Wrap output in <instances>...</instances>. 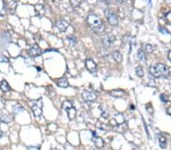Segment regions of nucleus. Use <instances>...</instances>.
Listing matches in <instances>:
<instances>
[{"label": "nucleus", "mask_w": 171, "mask_h": 150, "mask_svg": "<svg viewBox=\"0 0 171 150\" xmlns=\"http://www.w3.org/2000/svg\"><path fill=\"white\" fill-rule=\"evenodd\" d=\"M167 113H168L169 114H170V115H171V107H170V108H168V110H167Z\"/></svg>", "instance_id": "72a5a7b5"}, {"label": "nucleus", "mask_w": 171, "mask_h": 150, "mask_svg": "<svg viewBox=\"0 0 171 150\" xmlns=\"http://www.w3.org/2000/svg\"><path fill=\"white\" fill-rule=\"evenodd\" d=\"M9 62V58H7L6 56H4L3 55H1V54H0V63H2V62Z\"/></svg>", "instance_id": "bb28decb"}, {"label": "nucleus", "mask_w": 171, "mask_h": 150, "mask_svg": "<svg viewBox=\"0 0 171 150\" xmlns=\"http://www.w3.org/2000/svg\"><path fill=\"white\" fill-rule=\"evenodd\" d=\"M82 97L86 102L88 103H92V102L95 101L97 99V95L93 91H88V90H84L82 92Z\"/></svg>", "instance_id": "39448f33"}, {"label": "nucleus", "mask_w": 171, "mask_h": 150, "mask_svg": "<svg viewBox=\"0 0 171 150\" xmlns=\"http://www.w3.org/2000/svg\"><path fill=\"white\" fill-rule=\"evenodd\" d=\"M2 134H3V133H2V130H0V139H1V138H2Z\"/></svg>", "instance_id": "f704fd0d"}, {"label": "nucleus", "mask_w": 171, "mask_h": 150, "mask_svg": "<svg viewBox=\"0 0 171 150\" xmlns=\"http://www.w3.org/2000/svg\"><path fill=\"white\" fill-rule=\"evenodd\" d=\"M28 150H39V148L35 147V146H31V147L28 148Z\"/></svg>", "instance_id": "2f4dec72"}, {"label": "nucleus", "mask_w": 171, "mask_h": 150, "mask_svg": "<svg viewBox=\"0 0 171 150\" xmlns=\"http://www.w3.org/2000/svg\"><path fill=\"white\" fill-rule=\"evenodd\" d=\"M62 107L68 114V117L69 120H73L76 115V109L73 106L72 103L71 101H65L63 104H62Z\"/></svg>", "instance_id": "7ed1b4c3"}, {"label": "nucleus", "mask_w": 171, "mask_h": 150, "mask_svg": "<svg viewBox=\"0 0 171 150\" xmlns=\"http://www.w3.org/2000/svg\"><path fill=\"white\" fill-rule=\"evenodd\" d=\"M158 30H159L161 33H164V34H168V33H170L168 30L166 29V28H164V27L159 26L158 27Z\"/></svg>", "instance_id": "a878e982"}, {"label": "nucleus", "mask_w": 171, "mask_h": 150, "mask_svg": "<svg viewBox=\"0 0 171 150\" xmlns=\"http://www.w3.org/2000/svg\"><path fill=\"white\" fill-rule=\"evenodd\" d=\"M161 100L162 102H164V103H167V100H168V99H167L166 95H164V94H162V95L161 96Z\"/></svg>", "instance_id": "c85d7f7f"}, {"label": "nucleus", "mask_w": 171, "mask_h": 150, "mask_svg": "<svg viewBox=\"0 0 171 150\" xmlns=\"http://www.w3.org/2000/svg\"><path fill=\"white\" fill-rule=\"evenodd\" d=\"M104 13L105 16H106L107 18L108 22H109L110 25H112V26H116V25H117L118 17L117 15L115 14V12H113L112 10L107 9H105Z\"/></svg>", "instance_id": "20e7f679"}, {"label": "nucleus", "mask_w": 171, "mask_h": 150, "mask_svg": "<svg viewBox=\"0 0 171 150\" xmlns=\"http://www.w3.org/2000/svg\"><path fill=\"white\" fill-rule=\"evenodd\" d=\"M56 85L58 87H62V88H66V87H68V81H67V79L65 77H62L58 79L56 81Z\"/></svg>", "instance_id": "ddd939ff"}, {"label": "nucleus", "mask_w": 171, "mask_h": 150, "mask_svg": "<svg viewBox=\"0 0 171 150\" xmlns=\"http://www.w3.org/2000/svg\"><path fill=\"white\" fill-rule=\"evenodd\" d=\"M135 74L138 77H142L144 76V71L143 69H142V67L138 66V67H136L135 69Z\"/></svg>", "instance_id": "4be33fe9"}, {"label": "nucleus", "mask_w": 171, "mask_h": 150, "mask_svg": "<svg viewBox=\"0 0 171 150\" xmlns=\"http://www.w3.org/2000/svg\"><path fill=\"white\" fill-rule=\"evenodd\" d=\"M42 105H38L37 101V103L32 105L31 110L33 111L34 116H36V117H41L42 115Z\"/></svg>", "instance_id": "9d476101"}, {"label": "nucleus", "mask_w": 171, "mask_h": 150, "mask_svg": "<svg viewBox=\"0 0 171 150\" xmlns=\"http://www.w3.org/2000/svg\"><path fill=\"white\" fill-rule=\"evenodd\" d=\"M71 4H72V6L74 8H77L80 6V4H81V2L71 1Z\"/></svg>", "instance_id": "cd10ccee"}, {"label": "nucleus", "mask_w": 171, "mask_h": 150, "mask_svg": "<svg viewBox=\"0 0 171 150\" xmlns=\"http://www.w3.org/2000/svg\"><path fill=\"white\" fill-rule=\"evenodd\" d=\"M168 58L171 62V51H170V52H169V53H168Z\"/></svg>", "instance_id": "473e14b6"}, {"label": "nucleus", "mask_w": 171, "mask_h": 150, "mask_svg": "<svg viewBox=\"0 0 171 150\" xmlns=\"http://www.w3.org/2000/svg\"><path fill=\"white\" fill-rule=\"evenodd\" d=\"M158 142H159V145L162 149H165L167 147V140H166V138L162 136L161 134L159 135V137H158Z\"/></svg>", "instance_id": "aec40b11"}, {"label": "nucleus", "mask_w": 171, "mask_h": 150, "mask_svg": "<svg viewBox=\"0 0 171 150\" xmlns=\"http://www.w3.org/2000/svg\"><path fill=\"white\" fill-rule=\"evenodd\" d=\"M87 22L89 27L94 31L101 32L104 29V26H103L101 20L94 14H91V15L87 16Z\"/></svg>", "instance_id": "f03ea898"}, {"label": "nucleus", "mask_w": 171, "mask_h": 150, "mask_svg": "<svg viewBox=\"0 0 171 150\" xmlns=\"http://www.w3.org/2000/svg\"><path fill=\"white\" fill-rule=\"evenodd\" d=\"M12 117L9 114H0V121L3 123H6V124H9V123L12 122Z\"/></svg>", "instance_id": "2eb2a0df"}, {"label": "nucleus", "mask_w": 171, "mask_h": 150, "mask_svg": "<svg viewBox=\"0 0 171 150\" xmlns=\"http://www.w3.org/2000/svg\"><path fill=\"white\" fill-rule=\"evenodd\" d=\"M143 47L145 52H148V53H151V52L154 51V46L151 45V44H145V45L143 46Z\"/></svg>", "instance_id": "412c9836"}, {"label": "nucleus", "mask_w": 171, "mask_h": 150, "mask_svg": "<svg viewBox=\"0 0 171 150\" xmlns=\"http://www.w3.org/2000/svg\"><path fill=\"white\" fill-rule=\"evenodd\" d=\"M113 120H115V122H116L115 126L119 125V124H123L124 122H126L123 115H122V114H121V113H116V114L114 115V118H113Z\"/></svg>", "instance_id": "f8f14e48"}, {"label": "nucleus", "mask_w": 171, "mask_h": 150, "mask_svg": "<svg viewBox=\"0 0 171 150\" xmlns=\"http://www.w3.org/2000/svg\"><path fill=\"white\" fill-rule=\"evenodd\" d=\"M19 108H22V107L19 105H16L15 106H13V111L15 113V114H18V113L21 112V110H19Z\"/></svg>", "instance_id": "393cba45"}, {"label": "nucleus", "mask_w": 171, "mask_h": 150, "mask_svg": "<svg viewBox=\"0 0 171 150\" xmlns=\"http://www.w3.org/2000/svg\"><path fill=\"white\" fill-rule=\"evenodd\" d=\"M114 40H115L114 36H111V35H110V34H107V35H106L104 37H103L102 42H103V44L106 46V47L109 48V47H111V46H113V43H114Z\"/></svg>", "instance_id": "9b49d317"}, {"label": "nucleus", "mask_w": 171, "mask_h": 150, "mask_svg": "<svg viewBox=\"0 0 171 150\" xmlns=\"http://www.w3.org/2000/svg\"><path fill=\"white\" fill-rule=\"evenodd\" d=\"M0 89H1L3 92H6L11 90V87L6 80H2L1 82V84H0Z\"/></svg>", "instance_id": "f3484780"}, {"label": "nucleus", "mask_w": 171, "mask_h": 150, "mask_svg": "<svg viewBox=\"0 0 171 150\" xmlns=\"http://www.w3.org/2000/svg\"><path fill=\"white\" fill-rule=\"evenodd\" d=\"M35 12H36V15L38 16L44 15L45 13V8L43 5L37 4L35 6Z\"/></svg>", "instance_id": "4468645a"}, {"label": "nucleus", "mask_w": 171, "mask_h": 150, "mask_svg": "<svg viewBox=\"0 0 171 150\" xmlns=\"http://www.w3.org/2000/svg\"><path fill=\"white\" fill-rule=\"evenodd\" d=\"M110 95L113 96V97H116V98H121L125 95V92L122 90H112L110 92Z\"/></svg>", "instance_id": "a211bd4d"}, {"label": "nucleus", "mask_w": 171, "mask_h": 150, "mask_svg": "<svg viewBox=\"0 0 171 150\" xmlns=\"http://www.w3.org/2000/svg\"><path fill=\"white\" fill-rule=\"evenodd\" d=\"M113 59L116 61V62H118V63H120V62H122V55L119 51H115V52H113Z\"/></svg>", "instance_id": "6ab92c4d"}, {"label": "nucleus", "mask_w": 171, "mask_h": 150, "mask_svg": "<svg viewBox=\"0 0 171 150\" xmlns=\"http://www.w3.org/2000/svg\"><path fill=\"white\" fill-rule=\"evenodd\" d=\"M85 66L87 71L90 73L95 75L97 74V65L92 59H87L85 62Z\"/></svg>", "instance_id": "0eeeda50"}, {"label": "nucleus", "mask_w": 171, "mask_h": 150, "mask_svg": "<svg viewBox=\"0 0 171 150\" xmlns=\"http://www.w3.org/2000/svg\"><path fill=\"white\" fill-rule=\"evenodd\" d=\"M138 57L141 61H142V62H145V60H146V56H145V52H144L143 50H142V49L138 50Z\"/></svg>", "instance_id": "5701e85b"}, {"label": "nucleus", "mask_w": 171, "mask_h": 150, "mask_svg": "<svg viewBox=\"0 0 171 150\" xmlns=\"http://www.w3.org/2000/svg\"><path fill=\"white\" fill-rule=\"evenodd\" d=\"M92 140H93V142L94 143V144H95V146L98 148L103 147V145H104V142H103V140H102L100 137H97H97H93V138H92Z\"/></svg>", "instance_id": "dca6fc26"}, {"label": "nucleus", "mask_w": 171, "mask_h": 150, "mask_svg": "<svg viewBox=\"0 0 171 150\" xmlns=\"http://www.w3.org/2000/svg\"><path fill=\"white\" fill-rule=\"evenodd\" d=\"M150 72L157 78H167L169 76V69L167 66L161 63L153 65L150 68Z\"/></svg>", "instance_id": "f257e3e1"}, {"label": "nucleus", "mask_w": 171, "mask_h": 150, "mask_svg": "<svg viewBox=\"0 0 171 150\" xmlns=\"http://www.w3.org/2000/svg\"><path fill=\"white\" fill-rule=\"evenodd\" d=\"M42 54V50L37 44H34L31 49L28 50V55L31 57L40 56Z\"/></svg>", "instance_id": "6e6552de"}, {"label": "nucleus", "mask_w": 171, "mask_h": 150, "mask_svg": "<svg viewBox=\"0 0 171 150\" xmlns=\"http://www.w3.org/2000/svg\"><path fill=\"white\" fill-rule=\"evenodd\" d=\"M3 4H4L5 9L10 14H13L15 12L17 7V2L15 1L4 2Z\"/></svg>", "instance_id": "423d86ee"}, {"label": "nucleus", "mask_w": 171, "mask_h": 150, "mask_svg": "<svg viewBox=\"0 0 171 150\" xmlns=\"http://www.w3.org/2000/svg\"><path fill=\"white\" fill-rule=\"evenodd\" d=\"M68 25H69V24L64 19H60V20L57 21L56 23V28L62 32L65 31L67 28H68Z\"/></svg>", "instance_id": "1a4fd4ad"}, {"label": "nucleus", "mask_w": 171, "mask_h": 150, "mask_svg": "<svg viewBox=\"0 0 171 150\" xmlns=\"http://www.w3.org/2000/svg\"><path fill=\"white\" fill-rule=\"evenodd\" d=\"M68 40L69 41L70 44H71V46H74L76 45V43H77V39H76V36H68Z\"/></svg>", "instance_id": "b1692460"}, {"label": "nucleus", "mask_w": 171, "mask_h": 150, "mask_svg": "<svg viewBox=\"0 0 171 150\" xmlns=\"http://www.w3.org/2000/svg\"><path fill=\"white\" fill-rule=\"evenodd\" d=\"M101 116H102V117H103V118H107V117H108V113H107V111H103V112H102Z\"/></svg>", "instance_id": "7c9ffc66"}, {"label": "nucleus", "mask_w": 171, "mask_h": 150, "mask_svg": "<svg viewBox=\"0 0 171 150\" xmlns=\"http://www.w3.org/2000/svg\"><path fill=\"white\" fill-rule=\"evenodd\" d=\"M166 19H167L170 23H171V12H168V13L166 15Z\"/></svg>", "instance_id": "c756f323"}]
</instances>
